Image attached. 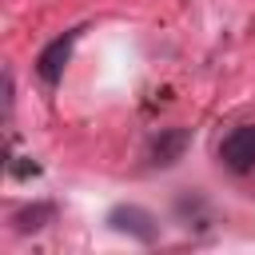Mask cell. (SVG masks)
<instances>
[{
    "instance_id": "cell-1",
    "label": "cell",
    "mask_w": 255,
    "mask_h": 255,
    "mask_svg": "<svg viewBox=\"0 0 255 255\" xmlns=\"http://www.w3.org/2000/svg\"><path fill=\"white\" fill-rule=\"evenodd\" d=\"M108 227L120 231V235H131V239H139V243H155V235H159L155 215L143 211V207H135V203L112 207V211H108Z\"/></svg>"
},
{
    "instance_id": "cell-2",
    "label": "cell",
    "mask_w": 255,
    "mask_h": 255,
    "mask_svg": "<svg viewBox=\"0 0 255 255\" xmlns=\"http://www.w3.org/2000/svg\"><path fill=\"white\" fill-rule=\"evenodd\" d=\"M219 163H223L227 171H235V175H243V171L255 167V124L235 128V131L219 143Z\"/></svg>"
},
{
    "instance_id": "cell-3",
    "label": "cell",
    "mask_w": 255,
    "mask_h": 255,
    "mask_svg": "<svg viewBox=\"0 0 255 255\" xmlns=\"http://www.w3.org/2000/svg\"><path fill=\"white\" fill-rule=\"evenodd\" d=\"M76 36H80V28H68L64 36H56L40 56H36V72H40V80L52 88V84H60V76H64V64H68V56H72V44H76Z\"/></svg>"
},
{
    "instance_id": "cell-4",
    "label": "cell",
    "mask_w": 255,
    "mask_h": 255,
    "mask_svg": "<svg viewBox=\"0 0 255 255\" xmlns=\"http://www.w3.org/2000/svg\"><path fill=\"white\" fill-rule=\"evenodd\" d=\"M187 139H191L187 128H167V131H159L155 143H151V163H155V167H171V163L183 155Z\"/></svg>"
},
{
    "instance_id": "cell-5",
    "label": "cell",
    "mask_w": 255,
    "mask_h": 255,
    "mask_svg": "<svg viewBox=\"0 0 255 255\" xmlns=\"http://www.w3.org/2000/svg\"><path fill=\"white\" fill-rule=\"evenodd\" d=\"M52 219H56V207H52V203H28V207L12 211V227H16L20 235L40 231V227H48Z\"/></svg>"
}]
</instances>
